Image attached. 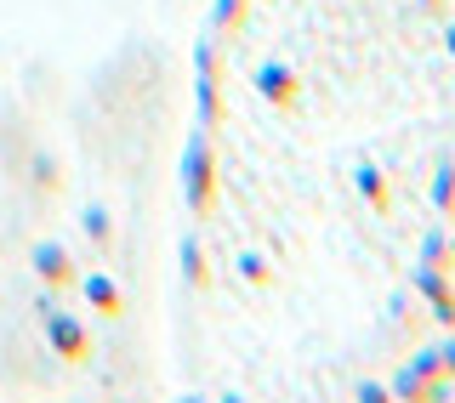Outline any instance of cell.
<instances>
[{
  "label": "cell",
  "instance_id": "13",
  "mask_svg": "<svg viewBox=\"0 0 455 403\" xmlns=\"http://www.w3.org/2000/svg\"><path fill=\"white\" fill-rule=\"evenodd\" d=\"M85 233H92L97 244H108V210H97V205L85 210Z\"/></svg>",
  "mask_w": 455,
  "mask_h": 403
},
{
  "label": "cell",
  "instance_id": "8",
  "mask_svg": "<svg viewBox=\"0 0 455 403\" xmlns=\"http://www.w3.org/2000/svg\"><path fill=\"white\" fill-rule=\"evenodd\" d=\"M433 210L455 216V160H438V170H433Z\"/></svg>",
  "mask_w": 455,
  "mask_h": 403
},
{
  "label": "cell",
  "instance_id": "15",
  "mask_svg": "<svg viewBox=\"0 0 455 403\" xmlns=\"http://www.w3.org/2000/svg\"><path fill=\"white\" fill-rule=\"evenodd\" d=\"M353 398H359V403H381V398H387V386H376V381H359V386H353Z\"/></svg>",
  "mask_w": 455,
  "mask_h": 403
},
{
  "label": "cell",
  "instance_id": "10",
  "mask_svg": "<svg viewBox=\"0 0 455 403\" xmlns=\"http://www.w3.org/2000/svg\"><path fill=\"white\" fill-rule=\"evenodd\" d=\"M387 398H427V375H416V369H398L393 375V386H387Z\"/></svg>",
  "mask_w": 455,
  "mask_h": 403
},
{
  "label": "cell",
  "instance_id": "20",
  "mask_svg": "<svg viewBox=\"0 0 455 403\" xmlns=\"http://www.w3.org/2000/svg\"><path fill=\"white\" fill-rule=\"evenodd\" d=\"M450 256H455V239H450Z\"/></svg>",
  "mask_w": 455,
  "mask_h": 403
},
{
  "label": "cell",
  "instance_id": "7",
  "mask_svg": "<svg viewBox=\"0 0 455 403\" xmlns=\"http://www.w3.org/2000/svg\"><path fill=\"white\" fill-rule=\"evenodd\" d=\"M80 290H85V301H92V307L103 312V319H120V290H114V279H103V273H92V279H85Z\"/></svg>",
  "mask_w": 455,
  "mask_h": 403
},
{
  "label": "cell",
  "instance_id": "12",
  "mask_svg": "<svg viewBox=\"0 0 455 403\" xmlns=\"http://www.w3.org/2000/svg\"><path fill=\"white\" fill-rule=\"evenodd\" d=\"M416 262H421V267H444V262H450V239H444V233H427Z\"/></svg>",
  "mask_w": 455,
  "mask_h": 403
},
{
  "label": "cell",
  "instance_id": "17",
  "mask_svg": "<svg viewBox=\"0 0 455 403\" xmlns=\"http://www.w3.org/2000/svg\"><path fill=\"white\" fill-rule=\"evenodd\" d=\"M438 364H444V375L455 381V341H444V347H438Z\"/></svg>",
  "mask_w": 455,
  "mask_h": 403
},
{
  "label": "cell",
  "instance_id": "19",
  "mask_svg": "<svg viewBox=\"0 0 455 403\" xmlns=\"http://www.w3.org/2000/svg\"><path fill=\"white\" fill-rule=\"evenodd\" d=\"M421 6H427V12H438V6H444V0H421Z\"/></svg>",
  "mask_w": 455,
  "mask_h": 403
},
{
  "label": "cell",
  "instance_id": "3",
  "mask_svg": "<svg viewBox=\"0 0 455 403\" xmlns=\"http://www.w3.org/2000/svg\"><path fill=\"white\" fill-rule=\"evenodd\" d=\"M28 262H35V273L52 284V290L75 284V262H68V250H63V244H52V239H46V244H35V256H28Z\"/></svg>",
  "mask_w": 455,
  "mask_h": 403
},
{
  "label": "cell",
  "instance_id": "1",
  "mask_svg": "<svg viewBox=\"0 0 455 403\" xmlns=\"http://www.w3.org/2000/svg\"><path fill=\"white\" fill-rule=\"evenodd\" d=\"M182 194H188V210L205 216L211 210V194H217V160H211L205 137H194L182 148Z\"/></svg>",
  "mask_w": 455,
  "mask_h": 403
},
{
  "label": "cell",
  "instance_id": "16",
  "mask_svg": "<svg viewBox=\"0 0 455 403\" xmlns=\"http://www.w3.org/2000/svg\"><path fill=\"white\" fill-rule=\"evenodd\" d=\"M211 18H217V23L228 28V23H234V18H239V0H217V12H211Z\"/></svg>",
  "mask_w": 455,
  "mask_h": 403
},
{
  "label": "cell",
  "instance_id": "18",
  "mask_svg": "<svg viewBox=\"0 0 455 403\" xmlns=\"http://www.w3.org/2000/svg\"><path fill=\"white\" fill-rule=\"evenodd\" d=\"M444 46H450V57H455V23H450V28H444Z\"/></svg>",
  "mask_w": 455,
  "mask_h": 403
},
{
  "label": "cell",
  "instance_id": "2",
  "mask_svg": "<svg viewBox=\"0 0 455 403\" xmlns=\"http://www.w3.org/2000/svg\"><path fill=\"white\" fill-rule=\"evenodd\" d=\"M410 279H416V290L433 301V319L444 324V329H455V290H450V273H444V267H421V262H416V273H410Z\"/></svg>",
  "mask_w": 455,
  "mask_h": 403
},
{
  "label": "cell",
  "instance_id": "9",
  "mask_svg": "<svg viewBox=\"0 0 455 403\" xmlns=\"http://www.w3.org/2000/svg\"><path fill=\"white\" fill-rule=\"evenodd\" d=\"M353 182H359V194H364V205H376V210H381V205H387V182H381V170H376V165H370V160L359 165V177H353Z\"/></svg>",
  "mask_w": 455,
  "mask_h": 403
},
{
  "label": "cell",
  "instance_id": "14",
  "mask_svg": "<svg viewBox=\"0 0 455 403\" xmlns=\"http://www.w3.org/2000/svg\"><path fill=\"white\" fill-rule=\"evenodd\" d=\"M239 273H245L251 284H262V279H267V262H262L256 250H245V256H239Z\"/></svg>",
  "mask_w": 455,
  "mask_h": 403
},
{
  "label": "cell",
  "instance_id": "11",
  "mask_svg": "<svg viewBox=\"0 0 455 403\" xmlns=\"http://www.w3.org/2000/svg\"><path fill=\"white\" fill-rule=\"evenodd\" d=\"M182 279L205 284V256H199V239H182Z\"/></svg>",
  "mask_w": 455,
  "mask_h": 403
},
{
  "label": "cell",
  "instance_id": "4",
  "mask_svg": "<svg viewBox=\"0 0 455 403\" xmlns=\"http://www.w3.org/2000/svg\"><path fill=\"white\" fill-rule=\"evenodd\" d=\"M256 91H262L267 103L291 108V103H296V75H291L284 63H262V68H256Z\"/></svg>",
  "mask_w": 455,
  "mask_h": 403
},
{
  "label": "cell",
  "instance_id": "6",
  "mask_svg": "<svg viewBox=\"0 0 455 403\" xmlns=\"http://www.w3.org/2000/svg\"><path fill=\"white\" fill-rule=\"evenodd\" d=\"M46 336H52V352H57V358H68V364H80V358H85V329H80L75 319H63V312H52Z\"/></svg>",
  "mask_w": 455,
  "mask_h": 403
},
{
  "label": "cell",
  "instance_id": "5",
  "mask_svg": "<svg viewBox=\"0 0 455 403\" xmlns=\"http://www.w3.org/2000/svg\"><path fill=\"white\" fill-rule=\"evenodd\" d=\"M194 91H199V120L217 125V57H211V46H199V75H194Z\"/></svg>",
  "mask_w": 455,
  "mask_h": 403
}]
</instances>
